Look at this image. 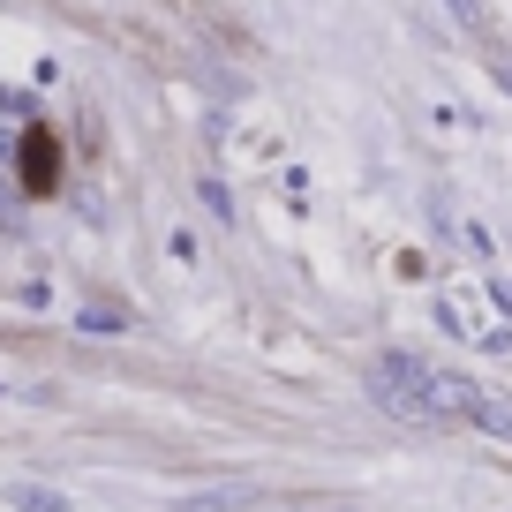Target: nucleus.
I'll list each match as a JSON object with an SVG mask.
<instances>
[{
    "mask_svg": "<svg viewBox=\"0 0 512 512\" xmlns=\"http://www.w3.org/2000/svg\"><path fill=\"white\" fill-rule=\"evenodd\" d=\"M302 512H369V505H302Z\"/></svg>",
    "mask_w": 512,
    "mask_h": 512,
    "instance_id": "obj_7",
    "label": "nucleus"
},
{
    "mask_svg": "<svg viewBox=\"0 0 512 512\" xmlns=\"http://www.w3.org/2000/svg\"><path fill=\"white\" fill-rule=\"evenodd\" d=\"M23 166H31V189H53V144H46V136H31Z\"/></svg>",
    "mask_w": 512,
    "mask_h": 512,
    "instance_id": "obj_5",
    "label": "nucleus"
},
{
    "mask_svg": "<svg viewBox=\"0 0 512 512\" xmlns=\"http://www.w3.org/2000/svg\"><path fill=\"white\" fill-rule=\"evenodd\" d=\"M8 505L16 512H68V497L46 490V482H8Z\"/></svg>",
    "mask_w": 512,
    "mask_h": 512,
    "instance_id": "obj_3",
    "label": "nucleus"
},
{
    "mask_svg": "<svg viewBox=\"0 0 512 512\" xmlns=\"http://www.w3.org/2000/svg\"><path fill=\"white\" fill-rule=\"evenodd\" d=\"M445 8H452V23H460L467 38H482V46L497 38V23H490V0H445Z\"/></svg>",
    "mask_w": 512,
    "mask_h": 512,
    "instance_id": "obj_4",
    "label": "nucleus"
},
{
    "mask_svg": "<svg viewBox=\"0 0 512 512\" xmlns=\"http://www.w3.org/2000/svg\"><path fill=\"white\" fill-rule=\"evenodd\" d=\"M369 400L392 422H452L460 415V407H452V377L430 369V362H415V354H377V362H369Z\"/></svg>",
    "mask_w": 512,
    "mask_h": 512,
    "instance_id": "obj_1",
    "label": "nucleus"
},
{
    "mask_svg": "<svg viewBox=\"0 0 512 512\" xmlns=\"http://www.w3.org/2000/svg\"><path fill=\"white\" fill-rule=\"evenodd\" d=\"M460 415L475 422V430H490V437H505V445H512V400H490L482 384H460Z\"/></svg>",
    "mask_w": 512,
    "mask_h": 512,
    "instance_id": "obj_2",
    "label": "nucleus"
},
{
    "mask_svg": "<svg viewBox=\"0 0 512 512\" xmlns=\"http://www.w3.org/2000/svg\"><path fill=\"white\" fill-rule=\"evenodd\" d=\"M482 61H490V76H497V91L512 98V46L505 38H490V46H482Z\"/></svg>",
    "mask_w": 512,
    "mask_h": 512,
    "instance_id": "obj_6",
    "label": "nucleus"
}]
</instances>
